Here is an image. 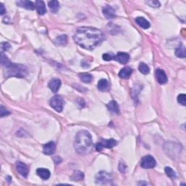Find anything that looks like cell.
<instances>
[{"label":"cell","mask_w":186,"mask_h":186,"mask_svg":"<svg viewBox=\"0 0 186 186\" xmlns=\"http://www.w3.org/2000/svg\"><path fill=\"white\" fill-rule=\"evenodd\" d=\"M104 39V34L100 30L86 26L79 28L73 36V40L78 45L89 50L100 45Z\"/></svg>","instance_id":"obj_1"},{"label":"cell","mask_w":186,"mask_h":186,"mask_svg":"<svg viewBox=\"0 0 186 186\" xmlns=\"http://www.w3.org/2000/svg\"><path fill=\"white\" fill-rule=\"evenodd\" d=\"M74 148L80 155H86L92 152L93 143L92 136L89 132L81 130L77 134L74 141Z\"/></svg>","instance_id":"obj_2"},{"label":"cell","mask_w":186,"mask_h":186,"mask_svg":"<svg viewBox=\"0 0 186 186\" xmlns=\"http://www.w3.org/2000/svg\"><path fill=\"white\" fill-rule=\"evenodd\" d=\"M5 75L7 77H15L18 78H24L28 75V68L23 65L10 63L6 67Z\"/></svg>","instance_id":"obj_3"},{"label":"cell","mask_w":186,"mask_h":186,"mask_svg":"<svg viewBox=\"0 0 186 186\" xmlns=\"http://www.w3.org/2000/svg\"><path fill=\"white\" fill-rule=\"evenodd\" d=\"M50 106L58 112H61L63 109L64 100L60 95H55L50 99L49 101Z\"/></svg>","instance_id":"obj_4"},{"label":"cell","mask_w":186,"mask_h":186,"mask_svg":"<svg viewBox=\"0 0 186 186\" xmlns=\"http://www.w3.org/2000/svg\"><path fill=\"white\" fill-rule=\"evenodd\" d=\"M117 145V141L116 140L113 139H103L100 142H98L95 146L96 150L99 151H102V150L104 148H112L115 147Z\"/></svg>","instance_id":"obj_5"},{"label":"cell","mask_w":186,"mask_h":186,"mask_svg":"<svg viewBox=\"0 0 186 186\" xmlns=\"http://www.w3.org/2000/svg\"><path fill=\"white\" fill-rule=\"evenodd\" d=\"M112 177L111 174L106 172H100L98 173L95 177V183L99 185H105V184L111 183Z\"/></svg>","instance_id":"obj_6"},{"label":"cell","mask_w":186,"mask_h":186,"mask_svg":"<svg viewBox=\"0 0 186 186\" xmlns=\"http://www.w3.org/2000/svg\"><path fill=\"white\" fill-rule=\"evenodd\" d=\"M140 165L144 169H152L156 165V161L152 156L148 155L142 157L140 161Z\"/></svg>","instance_id":"obj_7"},{"label":"cell","mask_w":186,"mask_h":186,"mask_svg":"<svg viewBox=\"0 0 186 186\" xmlns=\"http://www.w3.org/2000/svg\"><path fill=\"white\" fill-rule=\"evenodd\" d=\"M16 170L19 172V174L22 175L23 177H26L29 174V170L26 164L21 161L16 162Z\"/></svg>","instance_id":"obj_8"},{"label":"cell","mask_w":186,"mask_h":186,"mask_svg":"<svg viewBox=\"0 0 186 186\" xmlns=\"http://www.w3.org/2000/svg\"><path fill=\"white\" fill-rule=\"evenodd\" d=\"M156 77L157 81L161 84H164L167 82V77L166 73L162 69L158 68L156 71Z\"/></svg>","instance_id":"obj_9"},{"label":"cell","mask_w":186,"mask_h":186,"mask_svg":"<svg viewBox=\"0 0 186 186\" xmlns=\"http://www.w3.org/2000/svg\"><path fill=\"white\" fill-rule=\"evenodd\" d=\"M114 60H116L122 64H126L129 60V55L126 53H119L116 55H114Z\"/></svg>","instance_id":"obj_10"},{"label":"cell","mask_w":186,"mask_h":186,"mask_svg":"<svg viewBox=\"0 0 186 186\" xmlns=\"http://www.w3.org/2000/svg\"><path fill=\"white\" fill-rule=\"evenodd\" d=\"M56 150V146L54 142H49L43 147V153L45 155H53Z\"/></svg>","instance_id":"obj_11"},{"label":"cell","mask_w":186,"mask_h":186,"mask_svg":"<svg viewBox=\"0 0 186 186\" xmlns=\"http://www.w3.org/2000/svg\"><path fill=\"white\" fill-rule=\"evenodd\" d=\"M103 13L107 19H113L116 17L115 10L109 5H105L103 8Z\"/></svg>","instance_id":"obj_12"},{"label":"cell","mask_w":186,"mask_h":186,"mask_svg":"<svg viewBox=\"0 0 186 186\" xmlns=\"http://www.w3.org/2000/svg\"><path fill=\"white\" fill-rule=\"evenodd\" d=\"M60 86H61V81L59 79H57V78H54V79H51L49 83V89L55 93L59 90Z\"/></svg>","instance_id":"obj_13"},{"label":"cell","mask_w":186,"mask_h":186,"mask_svg":"<svg viewBox=\"0 0 186 186\" xmlns=\"http://www.w3.org/2000/svg\"><path fill=\"white\" fill-rule=\"evenodd\" d=\"M17 5L21 7H23L26 10H34V8H35V5L33 2L31 1H18L16 2Z\"/></svg>","instance_id":"obj_14"},{"label":"cell","mask_w":186,"mask_h":186,"mask_svg":"<svg viewBox=\"0 0 186 186\" xmlns=\"http://www.w3.org/2000/svg\"><path fill=\"white\" fill-rule=\"evenodd\" d=\"M35 8L37 10L38 13L41 15V16H43V15L46 13V6H45V4L43 1H41V0L36 1L35 2Z\"/></svg>","instance_id":"obj_15"},{"label":"cell","mask_w":186,"mask_h":186,"mask_svg":"<svg viewBox=\"0 0 186 186\" xmlns=\"http://www.w3.org/2000/svg\"><path fill=\"white\" fill-rule=\"evenodd\" d=\"M36 174L40 177H41L42 179H48L50 177V172L45 168H39L36 170Z\"/></svg>","instance_id":"obj_16"},{"label":"cell","mask_w":186,"mask_h":186,"mask_svg":"<svg viewBox=\"0 0 186 186\" xmlns=\"http://www.w3.org/2000/svg\"><path fill=\"white\" fill-rule=\"evenodd\" d=\"M132 73H133V70L130 67L127 66L123 68L122 70L119 71V76L120 78L122 79H128V78L130 77Z\"/></svg>","instance_id":"obj_17"},{"label":"cell","mask_w":186,"mask_h":186,"mask_svg":"<svg viewBox=\"0 0 186 186\" xmlns=\"http://www.w3.org/2000/svg\"><path fill=\"white\" fill-rule=\"evenodd\" d=\"M135 21L140 27L144 29H148V28L151 26L150 23H149L146 18H142V17H137V18L135 19Z\"/></svg>","instance_id":"obj_18"},{"label":"cell","mask_w":186,"mask_h":186,"mask_svg":"<svg viewBox=\"0 0 186 186\" xmlns=\"http://www.w3.org/2000/svg\"><path fill=\"white\" fill-rule=\"evenodd\" d=\"M107 107L109 110L112 113L119 114V107L118 103L116 102V101L112 100L111 102L108 103Z\"/></svg>","instance_id":"obj_19"},{"label":"cell","mask_w":186,"mask_h":186,"mask_svg":"<svg viewBox=\"0 0 186 186\" xmlns=\"http://www.w3.org/2000/svg\"><path fill=\"white\" fill-rule=\"evenodd\" d=\"M98 88L99 90L104 92V91H107L109 88V81L106 79H100L98 83Z\"/></svg>","instance_id":"obj_20"},{"label":"cell","mask_w":186,"mask_h":186,"mask_svg":"<svg viewBox=\"0 0 186 186\" xmlns=\"http://www.w3.org/2000/svg\"><path fill=\"white\" fill-rule=\"evenodd\" d=\"M67 41H68L67 36L65 35V34H63V35L58 36L55 39V43L56 45H58V46H65L67 44Z\"/></svg>","instance_id":"obj_21"},{"label":"cell","mask_w":186,"mask_h":186,"mask_svg":"<svg viewBox=\"0 0 186 186\" xmlns=\"http://www.w3.org/2000/svg\"><path fill=\"white\" fill-rule=\"evenodd\" d=\"M48 6L49 10H50L51 12H53V13H56L60 8V4L58 2V1H56V0L49 2Z\"/></svg>","instance_id":"obj_22"},{"label":"cell","mask_w":186,"mask_h":186,"mask_svg":"<svg viewBox=\"0 0 186 186\" xmlns=\"http://www.w3.org/2000/svg\"><path fill=\"white\" fill-rule=\"evenodd\" d=\"M175 55L180 58H185V47L183 44H179V46L175 49Z\"/></svg>","instance_id":"obj_23"},{"label":"cell","mask_w":186,"mask_h":186,"mask_svg":"<svg viewBox=\"0 0 186 186\" xmlns=\"http://www.w3.org/2000/svg\"><path fill=\"white\" fill-rule=\"evenodd\" d=\"M79 79H81V81H83L84 83H90L92 81V76L87 73H82L79 74Z\"/></svg>","instance_id":"obj_24"},{"label":"cell","mask_w":186,"mask_h":186,"mask_svg":"<svg viewBox=\"0 0 186 186\" xmlns=\"http://www.w3.org/2000/svg\"><path fill=\"white\" fill-rule=\"evenodd\" d=\"M71 179L73 181H81L84 179V173L80 172V171H76L73 173Z\"/></svg>","instance_id":"obj_25"},{"label":"cell","mask_w":186,"mask_h":186,"mask_svg":"<svg viewBox=\"0 0 186 186\" xmlns=\"http://www.w3.org/2000/svg\"><path fill=\"white\" fill-rule=\"evenodd\" d=\"M138 69H139V71L142 74H148L150 72L149 67L146 63H140L139 64V66H138Z\"/></svg>","instance_id":"obj_26"},{"label":"cell","mask_w":186,"mask_h":186,"mask_svg":"<svg viewBox=\"0 0 186 186\" xmlns=\"http://www.w3.org/2000/svg\"><path fill=\"white\" fill-rule=\"evenodd\" d=\"M10 63H11V62L10 61V60L8 59V58L3 53H1V64H2V66L5 67V68H6V67H7Z\"/></svg>","instance_id":"obj_27"},{"label":"cell","mask_w":186,"mask_h":186,"mask_svg":"<svg viewBox=\"0 0 186 186\" xmlns=\"http://www.w3.org/2000/svg\"><path fill=\"white\" fill-rule=\"evenodd\" d=\"M165 172L166 175H167L169 177H170V178H176L177 177L176 172H175L171 167H169V166L165 167Z\"/></svg>","instance_id":"obj_28"},{"label":"cell","mask_w":186,"mask_h":186,"mask_svg":"<svg viewBox=\"0 0 186 186\" xmlns=\"http://www.w3.org/2000/svg\"><path fill=\"white\" fill-rule=\"evenodd\" d=\"M146 4H148L149 6L152 7H160V2L159 1H156V0H150V1H146Z\"/></svg>","instance_id":"obj_29"},{"label":"cell","mask_w":186,"mask_h":186,"mask_svg":"<svg viewBox=\"0 0 186 186\" xmlns=\"http://www.w3.org/2000/svg\"><path fill=\"white\" fill-rule=\"evenodd\" d=\"M177 101L181 105H185L186 104V96L185 94H180L177 97Z\"/></svg>","instance_id":"obj_30"},{"label":"cell","mask_w":186,"mask_h":186,"mask_svg":"<svg viewBox=\"0 0 186 186\" xmlns=\"http://www.w3.org/2000/svg\"><path fill=\"white\" fill-rule=\"evenodd\" d=\"M0 114H1V117H4V116L10 115V112L6 109L3 105H1V107H0Z\"/></svg>","instance_id":"obj_31"},{"label":"cell","mask_w":186,"mask_h":186,"mask_svg":"<svg viewBox=\"0 0 186 186\" xmlns=\"http://www.w3.org/2000/svg\"><path fill=\"white\" fill-rule=\"evenodd\" d=\"M10 48V44L8 42H2L1 44V50L2 53L5 51L9 50Z\"/></svg>","instance_id":"obj_32"},{"label":"cell","mask_w":186,"mask_h":186,"mask_svg":"<svg viewBox=\"0 0 186 186\" xmlns=\"http://www.w3.org/2000/svg\"><path fill=\"white\" fill-rule=\"evenodd\" d=\"M114 58V55L113 54L111 53H105L103 55V58L104 60H106V61H109V60H113Z\"/></svg>","instance_id":"obj_33"},{"label":"cell","mask_w":186,"mask_h":186,"mask_svg":"<svg viewBox=\"0 0 186 186\" xmlns=\"http://www.w3.org/2000/svg\"><path fill=\"white\" fill-rule=\"evenodd\" d=\"M119 171L122 173H124L127 170V166L125 165L124 162H120L119 166Z\"/></svg>","instance_id":"obj_34"},{"label":"cell","mask_w":186,"mask_h":186,"mask_svg":"<svg viewBox=\"0 0 186 186\" xmlns=\"http://www.w3.org/2000/svg\"><path fill=\"white\" fill-rule=\"evenodd\" d=\"M5 12H6V9L5 8V6H4L2 3H1L0 4V14H1L2 16H3Z\"/></svg>","instance_id":"obj_35"},{"label":"cell","mask_w":186,"mask_h":186,"mask_svg":"<svg viewBox=\"0 0 186 186\" xmlns=\"http://www.w3.org/2000/svg\"><path fill=\"white\" fill-rule=\"evenodd\" d=\"M61 161H62V159H60V157H58V156H56V157H55L54 158V161H55V163L56 164H60V162H61Z\"/></svg>","instance_id":"obj_36"}]
</instances>
